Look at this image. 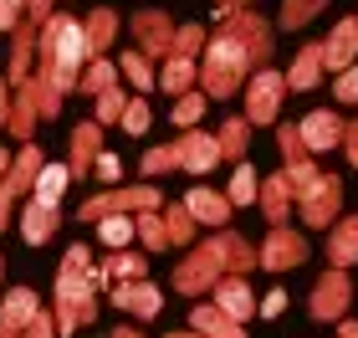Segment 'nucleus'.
<instances>
[{"label":"nucleus","instance_id":"28","mask_svg":"<svg viewBox=\"0 0 358 338\" xmlns=\"http://www.w3.org/2000/svg\"><path fill=\"white\" fill-rule=\"evenodd\" d=\"M262 262H266V267H292V262H302V241L292 236V231H271Z\"/></svg>","mask_w":358,"mask_h":338},{"label":"nucleus","instance_id":"59","mask_svg":"<svg viewBox=\"0 0 358 338\" xmlns=\"http://www.w3.org/2000/svg\"><path fill=\"white\" fill-rule=\"evenodd\" d=\"M343 338H358V328H353V323H348V328H343Z\"/></svg>","mask_w":358,"mask_h":338},{"label":"nucleus","instance_id":"19","mask_svg":"<svg viewBox=\"0 0 358 338\" xmlns=\"http://www.w3.org/2000/svg\"><path fill=\"white\" fill-rule=\"evenodd\" d=\"M67 185H72V169L67 164H41V174H36V185H31V200L36 205H62V195H67Z\"/></svg>","mask_w":358,"mask_h":338},{"label":"nucleus","instance_id":"49","mask_svg":"<svg viewBox=\"0 0 358 338\" xmlns=\"http://www.w3.org/2000/svg\"><path fill=\"white\" fill-rule=\"evenodd\" d=\"M26 21V0H0V31H15Z\"/></svg>","mask_w":358,"mask_h":338},{"label":"nucleus","instance_id":"46","mask_svg":"<svg viewBox=\"0 0 358 338\" xmlns=\"http://www.w3.org/2000/svg\"><path fill=\"white\" fill-rule=\"evenodd\" d=\"M123 134H143V128H149V103L143 98H128V108H123Z\"/></svg>","mask_w":358,"mask_h":338},{"label":"nucleus","instance_id":"42","mask_svg":"<svg viewBox=\"0 0 358 338\" xmlns=\"http://www.w3.org/2000/svg\"><path fill=\"white\" fill-rule=\"evenodd\" d=\"M123 108H128V92L123 87H108L103 98H97V123H118Z\"/></svg>","mask_w":358,"mask_h":338},{"label":"nucleus","instance_id":"40","mask_svg":"<svg viewBox=\"0 0 358 338\" xmlns=\"http://www.w3.org/2000/svg\"><path fill=\"white\" fill-rule=\"evenodd\" d=\"M205 92H185V98H174V123L179 128H194V123H200L205 118Z\"/></svg>","mask_w":358,"mask_h":338},{"label":"nucleus","instance_id":"10","mask_svg":"<svg viewBox=\"0 0 358 338\" xmlns=\"http://www.w3.org/2000/svg\"><path fill=\"white\" fill-rule=\"evenodd\" d=\"M174 154H179V169H189V174H210L220 164V143H215V134H179L174 139Z\"/></svg>","mask_w":358,"mask_h":338},{"label":"nucleus","instance_id":"36","mask_svg":"<svg viewBox=\"0 0 358 338\" xmlns=\"http://www.w3.org/2000/svg\"><path fill=\"white\" fill-rule=\"evenodd\" d=\"M200 52H205V26H200V21L174 26V52H169V57H194V62H200Z\"/></svg>","mask_w":358,"mask_h":338},{"label":"nucleus","instance_id":"22","mask_svg":"<svg viewBox=\"0 0 358 338\" xmlns=\"http://www.w3.org/2000/svg\"><path fill=\"white\" fill-rule=\"evenodd\" d=\"M194 83H200V62L194 57H164V72H159V87L164 92H194Z\"/></svg>","mask_w":358,"mask_h":338},{"label":"nucleus","instance_id":"54","mask_svg":"<svg viewBox=\"0 0 358 338\" xmlns=\"http://www.w3.org/2000/svg\"><path fill=\"white\" fill-rule=\"evenodd\" d=\"M343 149H348V159H353V169H358V123L343 134Z\"/></svg>","mask_w":358,"mask_h":338},{"label":"nucleus","instance_id":"11","mask_svg":"<svg viewBox=\"0 0 358 338\" xmlns=\"http://www.w3.org/2000/svg\"><path fill=\"white\" fill-rule=\"evenodd\" d=\"M36 123H41V103H36V83L26 77L21 87H10V118H6V128H10L21 143H31Z\"/></svg>","mask_w":358,"mask_h":338},{"label":"nucleus","instance_id":"45","mask_svg":"<svg viewBox=\"0 0 358 338\" xmlns=\"http://www.w3.org/2000/svg\"><path fill=\"white\" fill-rule=\"evenodd\" d=\"M164 169H179L174 143H159V149H149V154H143V174H164Z\"/></svg>","mask_w":358,"mask_h":338},{"label":"nucleus","instance_id":"51","mask_svg":"<svg viewBox=\"0 0 358 338\" xmlns=\"http://www.w3.org/2000/svg\"><path fill=\"white\" fill-rule=\"evenodd\" d=\"M26 21L46 26V21H52V0H26Z\"/></svg>","mask_w":358,"mask_h":338},{"label":"nucleus","instance_id":"27","mask_svg":"<svg viewBox=\"0 0 358 338\" xmlns=\"http://www.w3.org/2000/svg\"><path fill=\"white\" fill-rule=\"evenodd\" d=\"M118 77H128V83H134V92H149V87L159 83L154 62L143 57V52H123V57H118Z\"/></svg>","mask_w":358,"mask_h":338},{"label":"nucleus","instance_id":"56","mask_svg":"<svg viewBox=\"0 0 358 338\" xmlns=\"http://www.w3.org/2000/svg\"><path fill=\"white\" fill-rule=\"evenodd\" d=\"M0 338H21V328H10V323H0Z\"/></svg>","mask_w":358,"mask_h":338},{"label":"nucleus","instance_id":"34","mask_svg":"<svg viewBox=\"0 0 358 338\" xmlns=\"http://www.w3.org/2000/svg\"><path fill=\"white\" fill-rule=\"evenodd\" d=\"M322 6H328V0H282V15H276V21H282L287 31H302Z\"/></svg>","mask_w":358,"mask_h":338},{"label":"nucleus","instance_id":"4","mask_svg":"<svg viewBox=\"0 0 358 338\" xmlns=\"http://www.w3.org/2000/svg\"><path fill=\"white\" fill-rule=\"evenodd\" d=\"M220 31H225V36H236L251 52V67L256 72L271 67V21L262 10H231V15H220Z\"/></svg>","mask_w":358,"mask_h":338},{"label":"nucleus","instance_id":"38","mask_svg":"<svg viewBox=\"0 0 358 338\" xmlns=\"http://www.w3.org/2000/svg\"><path fill=\"white\" fill-rule=\"evenodd\" d=\"M353 256H358V216L343 220V225L333 231V262L343 267V262H353Z\"/></svg>","mask_w":358,"mask_h":338},{"label":"nucleus","instance_id":"8","mask_svg":"<svg viewBox=\"0 0 358 338\" xmlns=\"http://www.w3.org/2000/svg\"><path fill=\"white\" fill-rule=\"evenodd\" d=\"M297 195H302V220H307V225H328V220L338 216V195H343V185H338L333 174L317 169V180L302 185Z\"/></svg>","mask_w":358,"mask_h":338},{"label":"nucleus","instance_id":"7","mask_svg":"<svg viewBox=\"0 0 358 338\" xmlns=\"http://www.w3.org/2000/svg\"><path fill=\"white\" fill-rule=\"evenodd\" d=\"M134 41H138V52L143 57H169L174 52V21L164 10H138L134 15Z\"/></svg>","mask_w":358,"mask_h":338},{"label":"nucleus","instance_id":"23","mask_svg":"<svg viewBox=\"0 0 358 338\" xmlns=\"http://www.w3.org/2000/svg\"><path fill=\"white\" fill-rule=\"evenodd\" d=\"M185 211H189L194 220H205V225H220L225 216H231V200L215 195V190H189V195H185Z\"/></svg>","mask_w":358,"mask_h":338},{"label":"nucleus","instance_id":"1","mask_svg":"<svg viewBox=\"0 0 358 338\" xmlns=\"http://www.w3.org/2000/svg\"><path fill=\"white\" fill-rule=\"evenodd\" d=\"M83 67H87V36H83V21L77 15H52L36 36V103H41V118H57L62 98L83 83Z\"/></svg>","mask_w":358,"mask_h":338},{"label":"nucleus","instance_id":"17","mask_svg":"<svg viewBox=\"0 0 358 338\" xmlns=\"http://www.w3.org/2000/svg\"><path fill=\"white\" fill-rule=\"evenodd\" d=\"M317 83H322V41L297 52V62H292V72H287V92H313Z\"/></svg>","mask_w":358,"mask_h":338},{"label":"nucleus","instance_id":"55","mask_svg":"<svg viewBox=\"0 0 358 338\" xmlns=\"http://www.w3.org/2000/svg\"><path fill=\"white\" fill-rule=\"evenodd\" d=\"M231 10H251V0H220V15H231Z\"/></svg>","mask_w":358,"mask_h":338},{"label":"nucleus","instance_id":"50","mask_svg":"<svg viewBox=\"0 0 358 338\" xmlns=\"http://www.w3.org/2000/svg\"><path fill=\"white\" fill-rule=\"evenodd\" d=\"M21 338H57V318H52V313H36V318L21 328Z\"/></svg>","mask_w":358,"mask_h":338},{"label":"nucleus","instance_id":"39","mask_svg":"<svg viewBox=\"0 0 358 338\" xmlns=\"http://www.w3.org/2000/svg\"><path fill=\"white\" fill-rule=\"evenodd\" d=\"M97 236H103L108 246H128V241H134V216H103L97 220Z\"/></svg>","mask_w":358,"mask_h":338},{"label":"nucleus","instance_id":"5","mask_svg":"<svg viewBox=\"0 0 358 338\" xmlns=\"http://www.w3.org/2000/svg\"><path fill=\"white\" fill-rule=\"evenodd\" d=\"M164 195L154 185H128V190H108V195H92L83 205V220H103V216H143V211H159Z\"/></svg>","mask_w":358,"mask_h":338},{"label":"nucleus","instance_id":"43","mask_svg":"<svg viewBox=\"0 0 358 338\" xmlns=\"http://www.w3.org/2000/svg\"><path fill=\"white\" fill-rule=\"evenodd\" d=\"M164 231H169V241H189L194 216L185 211V205H169V211H164Z\"/></svg>","mask_w":358,"mask_h":338},{"label":"nucleus","instance_id":"26","mask_svg":"<svg viewBox=\"0 0 358 338\" xmlns=\"http://www.w3.org/2000/svg\"><path fill=\"white\" fill-rule=\"evenodd\" d=\"M343 302H348V282L338 277V272H333V277H322L317 297H313V313L317 318H338V313H343Z\"/></svg>","mask_w":358,"mask_h":338},{"label":"nucleus","instance_id":"57","mask_svg":"<svg viewBox=\"0 0 358 338\" xmlns=\"http://www.w3.org/2000/svg\"><path fill=\"white\" fill-rule=\"evenodd\" d=\"M6 169H10V154H6V149H0V180H6Z\"/></svg>","mask_w":358,"mask_h":338},{"label":"nucleus","instance_id":"3","mask_svg":"<svg viewBox=\"0 0 358 338\" xmlns=\"http://www.w3.org/2000/svg\"><path fill=\"white\" fill-rule=\"evenodd\" d=\"M251 72H256L251 52L236 36L215 31V36L205 41V52H200V92L205 98H231V92H241L251 83Z\"/></svg>","mask_w":358,"mask_h":338},{"label":"nucleus","instance_id":"12","mask_svg":"<svg viewBox=\"0 0 358 338\" xmlns=\"http://www.w3.org/2000/svg\"><path fill=\"white\" fill-rule=\"evenodd\" d=\"M97 154H103V123H97V118H87V123H77V128H72V159H67L72 180H83V174H92Z\"/></svg>","mask_w":358,"mask_h":338},{"label":"nucleus","instance_id":"47","mask_svg":"<svg viewBox=\"0 0 358 338\" xmlns=\"http://www.w3.org/2000/svg\"><path fill=\"white\" fill-rule=\"evenodd\" d=\"M333 98H338V103H358V62H353L348 72L333 77Z\"/></svg>","mask_w":358,"mask_h":338},{"label":"nucleus","instance_id":"44","mask_svg":"<svg viewBox=\"0 0 358 338\" xmlns=\"http://www.w3.org/2000/svg\"><path fill=\"white\" fill-rule=\"evenodd\" d=\"M276 139H282L287 164H302V159H307V143H302V134H297V123H282V128H276Z\"/></svg>","mask_w":358,"mask_h":338},{"label":"nucleus","instance_id":"52","mask_svg":"<svg viewBox=\"0 0 358 338\" xmlns=\"http://www.w3.org/2000/svg\"><path fill=\"white\" fill-rule=\"evenodd\" d=\"M10 205H15V195H10V185L0 180V231H6V225H10Z\"/></svg>","mask_w":358,"mask_h":338},{"label":"nucleus","instance_id":"30","mask_svg":"<svg viewBox=\"0 0 358 338\" xmlns=\"http://www.w3.org/2000/svg\"><path fill=\"white\" fill-rule=\"evenodd\" d=\"M215 143H220V159H241V154H246V143H251V123L246 118H225Z\"/></svg>","mask_w":358,"mask_h":338},{"label":"nucleus","instance_id":"16","mask_svg":"<svg viewBox=\"0 0 358 338\" xmlns=\"http://www.w3.org/2000/svg\"><path fill=\"white\" fill-rule=\"evenodd\" d=\"M118 10H108V6H97L87 21H83V36H87V62L92 57H108V46H113V36H118Z\"/></svg>","mask_w":358,"mask_h":338},{"label":"nucleus","instance_id":"60","mask_svg":"<svg viewBox=\"0 0 358 338\" xmlns=\"http://www.w3.org/2000/svg\"><path fill=\"white\" fill-rule=\"evenodd\" d=\"M169 338H189V333H169Z\"/></svg>","mask_w":358,"mask_h":338},{"label":"nucleus","instance_id":"53","mask_svg":"<svg viewBox=\"0 0 358 338\" xmlns=\"http://www.w3.org/2000/svg\"><path fill=\"white\" fill-rule=\"evenodd\" d=\"M6 118H10V83L0 77V128H6Z\"/></svg>","mask_w":358,"mask_h":338},{"label":"nucleus","instance_id":"61","mask_svg":"<svg viewBox=\"0 0 358 338\" xmlns=\"http://www.w3.org/2000/svg\"><path fill=\"white\" fill-rule=\"evenodd\" d=\"M0 277H6V262H0Z\"/></svg>","mask_w":358,"mask_h":338},{"label":"nucleus","instance_id":"9","mask_svg":"<svg viewBox=\"0 0 358 338\" xmlns=\"http://www.w3.org/2000/svg\"><path fill=\"white\" fill-rule=\"evenodd\" d=\"M353 62H358V21H353V15H343V21L333 26V36L322 41V72L338 77V72H348Z\"/></svg>","mask_w":358,"mask_h":338},{"label":"nucleus","instance_id":"32","mask_svg":"<svg viewBox=\"0 0 358 338\" xmlns=\"http://www.w3.org/2000/svg\"><path fill=\"white\" fill-rule=\"evenodd\" d=\"M256 195H262V205H266V216H271V220H282V216H287V200H292L287 174H271V180L256 190Z\"/></svg>","mask_w":358,"mask_h":338},{"label":"nucleus","instance_id":"24","mask_svg":"<svg viewBox=\"0 0 358 338\" xmlns=\"http://www.w3.org/2000/svg\"><path fill=\"white\" fill-rule=\"evenodd\" d=\"M57 220H62V216L52 211V205H36V200H31L26 211H21V236L31 241V246H41V241H52Z\"/></svg>","mask_w":358,"mask_h":338},{"label":"nucleus","instance_id":"33","mask_svg":"<svg viewBox=\"0 0 358 338\" xmlns=\"http://www.w3.org/2000/svg\"><path fill=\"white\" fill-rule=\"evenodd\" d=\"M194 328L200 333H215V338H246L236 328V318H225L220 308H194Z\"/></svg>","mask_w":358,"mask_h":338},{"label":"nucleus","instance_id":"48","mask_svg":"<svg viewBox=\"0 0 358 338\" xmlns=\"http://www.w3.org/2000/svg\"><path fill=\"white\" fill-rule=\"evenodd\" d=\"M92 174H97V180H103V185H118V174H123V164H118V154H97V164H92Z\"/></svg>","mask_w":358,"mask_h":338},{"label":"nucleus","instance_id":"31","mask_svg":"<svg viewBox=\"0 0 358 338\" xmlns=\"http://www.w3.org/2000/svg\"><path fill=\"white\" fill-rule=\"evenodd\" d=\"M210 251L220 256V267H236V272L256 262V256H251V246H246L241 236H215V241H210Z\"/></svg>","mask_w":358,"mask_h":338},{"label":"nucleus","instance_id":"21","mask_svg":"<svg viewBox=\"0 0 358 338\" xmlns=\"http://www.w3.org/2000/svg\"><path fill=\"white\" fill-rule=\"evenodd\" d=\"M113 302L128 308V313H138V318H154L159 313V287H149V282H118V287H113Z\"/></svg>","mask_w":358,"mask_h":338},{"label":"nucleus","instance_id":"13","mask_svg":"<svg viewBox=\"0 0 358 338\" xmlns=\"http://www.w3.org/2000/svg\"><path fill=\"white\" fill-rule=\"evenodd\" d=\"M297 134H302L307 149L317 154V149H338V143H343V134H348V123L338 118V113L322 108V113H307V118L297 123Z\"/></svg>","mask_w":358,"mask_h":338},{"label":"nucleus","instance_id":"29","mask_svg":"<svg viewBox=\"0 0 358 338\" xmlns=\"http://www.w3.org/2000/svg\"><path fill=\"white\" fill-rule=\"evenodd\" d=\"M215 297H220V313L225 318H246L251 313V293H246V282H241V277L215 282Z\"/></svg>","mask_w":358,"mask_h":338},{"label":"nucleus","instance_id":"14","mask_svg":"<svg viewBox=\"0 0 358 338\" xmlns=\"http://www.w3.org/2000/svg\"><path fill=\"white\" fill-rule=\"evenodd\" d=\"M36 36H41L36 21H21V26L10 31V77H6L10 87H21L26 77H31V62H36Z\"/></svg>","mask_w":358,"mask_h":338},{"label":"nucleus","instance_id":"37","mask_svg":"<svg viewBox=\"0 0 358 338\" xmlns=\"http://www.w3.org/2000/svg\"><path fill=\"white\" fill-rule=\"evenodd\" d=\"M134 231L143 236V246H149V251H159V246H169L164 216H154V211H143V216H134Z\"/></svg>","mask_w":358,"mask_h":338},{"label":"nucleus","instance_id":"2","mask_svg":"<svg viewBox=\"0 0 358 338\" xmlns=\"http://www.w3.org/2000/svg\"><path fill=\"white\" fill-rule=\"evenodd\" d=\"M57 333H72L97 318V272L87 262V246H72L57 272Z\"/></svg>","mask_w":358,"mask_h":338},{"label":"nucleus","instance_id":"6","mask_svg":"<svg viewBox=\"0 0 358 338\" xmlns=\"http://www.w3.org/2000/svg\"><path fill=\"white\" fill-rule=\"evenodd\" d=\"M282 98H287V72H276V67L251 72V83H246V123H271Z\"/></svg>","mask_w":358,"mask_h":338},{"label":"nucleus","instance_id":"15","mask_svg":"<svg viewBox=\"0 0 358 338\" xmlns=\"http://www.w3.org/2000/svg\"><path fill=\"white\" fill-rule=\"evenodd\" d=\"M215 277H220V256L210 251V246H200L185 267L174 272V287H179V293H200V287H210Z\"/></svg>","mask_w":358,"mask_h":338},{"label":"nucleus","instance_id":"20","mask_svg":"<svg viewBox=\"0 0 358 338\" xmlns=\"http://www.w3.org/2000/svg\"><path fill=\"white\" fill-rule=\"evenodd\" d=\"M36 313H41V297L31 293V287H10V293L0 297V323H10V328H26Z\"/></svg>","mask_w":358,"mask_h":338},{"label":"nucleus","instance_id":"18","mask_svg":"<svg viewBox=\"0 0 358 338\" xmlns=\"http://www.w3.org/2000/svg\"><path fill=\"white\" fill-rule=\"evenodd\" d=\"M41 149L36 143H21V154L10 159V169H6V185H10V195H26L31 185H36V174H41Z\"/></svg>","mask_w":358,"mask_h":338},{"label":"nucleus","instance_id":"41","mask_svg":"<svg viewBox=\"0 0 358 338\" xmlns=\"http://www.w3.org/2000/svg\"><path fill=\"white\" fill-rule=\"evenodd\" d=\"M256 190H262V185H256V169L241 164V169L231 174V205H251V200H256Z\"/></svg>","mask_w":358,"mask_h":338},{"label":"nucleus","instance_id":"58","mask_svg":"<svg viewBox=\"0 0 358 338\" xmlns=\"http://www.w3.org/2000/svg\"><path fill=\"white\" fill-rule=\"evenodd\" d=\"M108 338H138V333L134 328H118V333H108Z\"/></svg>","mask_w":358,"mask_h":338},{"label":"nucleus","instance_id":"35","mask_svg":"<svg viewBox=\"0 0 358 338\" xmlns=\"http://www.w3.org/2000/svg\"><path fill=\"white\" fill-rule=\"evenodd\" d=\"M103 277H118V282H143V256H134V251L108 256V272H97V282H103Z\"/></svg>","mask_w":358,"mask_h":338},{"label":"nucleus","instance_id":"25","mask_svg":"<svg viewBox=\"0 0 358 338\" xmlns=\"http://www.w3.org/2000/svg\"><path fill=\"white\" fill-rule=\"evenodd\" d=\"M87 92V98H103L108 87H118V62H108V57H92L87 67H83V83H77Z\"/></svg>","mask_w":358,"mask_h":338}]
</instances>
